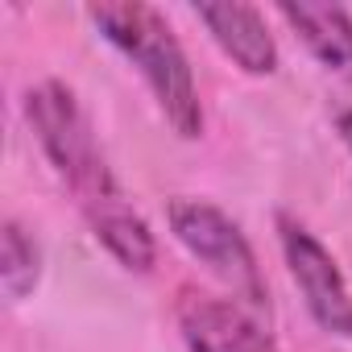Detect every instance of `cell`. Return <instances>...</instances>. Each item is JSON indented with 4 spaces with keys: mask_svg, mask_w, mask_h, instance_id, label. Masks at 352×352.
Masks as SVG:
<instances>
[{
    "mask_svg": "<svg viewBox=\"0 0 352 352\" xmlns=\"http://www.w3.org/2000/svg\"><path fill=\"white\" fill-rule=\"evenodd\" d=\"M96 34L124 58L137 67V75L145 79L157 112L166 116V124L179 133L183 141H199L204 137V100H199V83L191 71V58L183 50V42L174 38L170 21L141 0H112V5H91L87 9Z\"/></svg>",
    "mask_w": 352,
    "mask_h": 352,
    "instance_id": "1",
    "label": "cell"
},
{
    "mask_svg": "<svg viewBox=\"0 0 352 352\" xmlns=\"http://www.w3.org/2000/svg\"><path fill=\"white\" fill-rule=\"evenodd\" d=\"M21 112H25V124L34 129V141L42 145L46 162L54 166V174L75 191L79 208L120 195L116 174L100 149L96 129H91V116L83 112L71 83L38 79L34 87H25Z\"/></svg>",
    "mask_w": 352,
    "mask_h": 352,
    "instance_id": "2",
    "label": "cell"
},
{
    "mask_svg": "<svg viewBox=\"0 0 352 352\" xmlns=\"http://www.w3.org/2000/svg\"><path fill=\"white\" fill-rule=\"evenodd\" d=\"M166 224H170V236L228 290V298H236L241 307H249L257 315L270 311L261 261H257L245 228L220 204L199 199V195H174L166 204Z\"/></svg>",
    "mask_w": 352,
    "mask_h": 352,
    "instance_id": "3",
    "label": "cell"
},
{
    "mask_svg": "<svg viewBox=\"0 0 352 352\" xmlns=\"http://www.w3.org/2000/svg\"><path fill=\"white\" fill-rule=\"evenodd\" d=\"M274 232H278L286 274H290L307 315L315 319V327L336 340H352V286H348L336 253L290 212L274 216Z\"/></svg>",
    "mask_w": 352,
    "mask_h": 352,
    "instance_id": "4",
    "label": "cell"
},
{
    "mask_svg": "<svg viewBox=\"0 0 352 352\" xmlns=\"http://www.w3.org/2000/svg\"><path fill=\"white\" fill-rule=\"evenodd\" d=\"M174 323H179L187 352H282L257 311L241 307L228 294L179 290Z\"/></svg>",
    "mask_w": 352,
    "mask_h": 352,
    "instance_id": "5",
    "label": "cell"
},
{
    "mask_svg": "<svg viewBox=\"0 0 352 352\" xmlns=\"http://www.w3.org/2000/svg\"><path fill=\"white\" fill-rule=\"evenodd\" d=\"M195 21L208 30V38L220 46V54L241 67L253 79H265L278 71V38L265 21L261 9L245 5V0H224V5H195Z\"/></svg>",
    "mask_w": 352,
    "mask_h": 352,
    "instance_id": "6",
    "label": "cell"
},
{
    "mask_svg": "<svg viewBox=\"0 0 352 352\" xmlns=\"http://www.w3.org/2000/svg\"><path fill=\"white\" fill-rule=\"evenodd\" d=\"M278 17L294 30V38L311 50V58L331 71L336 79L352 83V13L340 5H315V0H286Z\"/></svg>",
    "mask_w": 352,
    "mask_h": 352,
    "instance_id": "7",
    "label": "cell"
},
{
    "mask_svg": "<svg viewBox=\"0 0 352 352\" xmlns=\"http://www.w3.org/2000/svg\"><path fill=\"white\" fill-rule=\"evenodd\" d=\"M83 216H87V228H91L96 245L120 270H129V274H153V265H157V236L145 224V216L124 204V195H108L100 204H87Z\"/></svg>",
    "mask_w": 352,
    "mask_h": 352,
    "instance_id": "8",
    "label": "cell"
},
{
    "mask_svg": "<svg viewBox=\"0 0 352 352\" xmlns=\"http://www.w3.org/2000/svg\"><path fill=\"white\" fill-rule=\"evenodd\" d=\"M42 282V245L21 220L0 224V290L9 302H21Z\"/></svg>",
    "mask_w": 352,
    "mask_h": 352,
    "instance_id": "9",
    "label": "cell"
},
{
    "mask_svg": "<svg viewBox=\"0 0 352 352\" xmlns=\"http://www.w3.org/2000/svg\"><path fill=\"white\" fill-rule=\"evenodd\" d=\"M336 133H340V141H344V145H348V153H352V108L336 112Z\"/></svg>",
    "mask_w": 352,
    "mask_h": 352,
    "instance_id": "10",
    "label": "cell"
}]
</instances>
